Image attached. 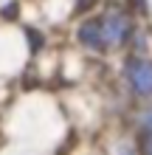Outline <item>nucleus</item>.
I'll return each mask as SVG.
<instances>
[{
  "instance_id": "nucleus-6",
  "label": "nucleus",
  "mask_w": 152,
  "mask_h": 155,
  "mask_svg": "<svg viewBox=\"0 0 152 155\" xmlns=\"http://www.w3.org/2000/svg\"><path fill=\"white\" fill-rule=\"evenodd\" d=\"M135 3H138L141 8H147V0H135Z\"/></svg>"
},
{
  "instance_id": "nucleus-3",
  "label": "nucleus",
  "mask_w": 152,
  "mask_h": 155,
  "mask_svg": "<svg viewBox=\"0 0 152 155\" xmlns=\"http://www.w3.org/2000/svg\"><path fill=\"white\" fill-rule=\"evenodd\" d=\"M76 37L79 42L85 45V48H93V51H104V37H102V25L99 20H87L79 25V31H76Z\"/></svg>"
},
{
  "instance_id": "nucleus-4",
  "label": "nucleus",
  "mask_w": 152,
  "mask_h": 155,
  "mask_svg": "<svg viewBox=\"0 0 152 155\" xmlns=\"http://www.w3.org/2000/svg\"><path fill=\"white\" fill-rule=\"evenodd\" d=\"M141 124H144V130H149V135H152V110H147V113H144Z\"/></svg>"
},
{
  "instance_id": "nucleus-5",
  "label": "nucleus",
  "mask_w": 152,
  "mask_h": 155,
  "mask_svg": "<svg viewBox=\"0 0 152 155\" xmlns=\"http://www.w3.org/2000/svg\"><path fill=\"white\" fill-rule=\"evenodd\" d=\"M144 155H152V135H149L147 144H144Z\"/></svg>"
},
{
  "instance_id": "nucleus-1",
  "label": "nucleus",
  "mask_w": 152,
  "mask_h": 155,
  "mask_svg": "<svg viewBox=\"0 0 152 155\" xmlns=\"http://www.w3.org/2000/svg\"><path fill=\"white\" fill-rule=\"evenodd\" d=\"M102 37H104V48H110V45H124L130 37V17L118 12V8H110V12H104L102 14Z\"/></svg>"
},
{
  "instance_id": "nucleus-2",
  "label": "nucleus",
  "mask_w": 152,
  "mask_h": 155,
  "mask_svg": "<svg viewBox=\"0 0 152 155\" xmlns=\"http://www.w3.org/2000/svg\"><path fill=\"white\" fill-rule=\"evenodd\" d=\"M124 74H127L130 87L135 90V96H144V99L152 96V62H149V59H144V57L127 59Z\"/></svg>"
}]
</instances>
